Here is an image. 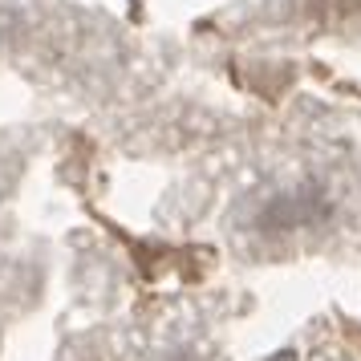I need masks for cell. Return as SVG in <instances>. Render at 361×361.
I'll return each mask as SVG.
<instances>
[{
    "mask_svg": "<svg viewBox=\"0 0 361 361\" xmlns=\"http://www.w3.org/2000/svg\"><path fill=\"white\" fill-rule=\"evenodd\" d=\"M317 215H321V199L312 195V191L280 195V199H272V203L264 207L260 228H268V231H296V228H305V224H312Z\"/></svg>",
    "mask_w": 361,
    "mask_h": 361,
    "instance_id": "6da1fadb",
    "label": "cell"
}]
</instances>
